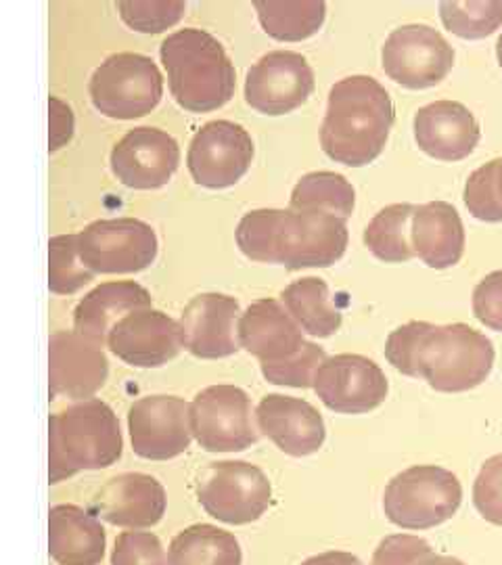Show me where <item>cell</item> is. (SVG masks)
<instances>
[{"label":"cell","mask_w":502,"mask_h":565,"mask_svg":"<svg viewBox=\"0 0 502 565\" xmlns=\"http://www.w3.org/2000/svg\"><path fill=\"white\" fill-rule=\"evenodd\" d=\"M417 565H464L461 559L457 557H450V555H436V553H429L425 555L421 562Z\"/></svg>","instance_id":"45"},{"label":"cell","mask_w":502,"mask_h":565,"mask_svg":"<svg viewBox=\"0 0 502 565\" xmlns=\"http://www.w3.org/2000/svg\"><path fill=\"white\" fill-rule=\"evenodd\" d=\"M84 264L97 275L139 273L158 256L156 231L139 218L95 221L78 233Z\"/></svg>","instance_id":"9"},{"label":"cell","mask_w":502,"mask_h":565,"mask_svg":"<svg viewBox=\"0 0 502 565\" xmlns=\"http://www.w3.org/2000/svg\"><path fill=\"white\" fill-rule=\"evenodd\" d=\"M49 289L72 296L93 281L95 273L84 264L78 235H57L49 242Z\"/></svg>","instance_id":"33"},{"label":"cell","mask_w":502,"mask_h":565,"mask_svg":"<svg viewBox=\"0 0 502 565\" xmlns=\"http://www.w3.org/2000/svg\"><path fill=\"white\" fill-rule=\"evenodd\" d=\"M103 345L76 331H55L49 340V390L53 398L90 401L107 382Z\"/></svg>","instance_id":"16"},{"label":"cell","mask_w":502,"mask_h":565,"mask_svg":"<svg viewBox=\"0 0 502 565\" xmlns=\"http://www.w3.org/2000/svg\"><path fill=\"white\" fill-rule=\"evenodd\" d=\"M348 247V226L343 218L327 212L282 210L275 237V264L287 270L338 263Z\"/></svg>","instance_id":"11"},{"label":"cell","mask_w":502,"mask_h":565,"mask_svg":"<svg viewBox=\"0 0 502 565\" xmlns=\"http://www.w3.org/2000/svg\"><path fill=\"white\" fill-rule=\"evenodd\" d=\"M494 356V345L478 329L429 323L419 352V377L436 392H469L488 380Z\"/></svg>","instance_id":"4"},{"label":"cell","mask_w":502,"mask_h":565,"mask_svg":"<svg viewBox=\"0 0 502 565\" xmlns=\"http://www.w3.org/2000/svg\"><path fill=\"white\" fill-rule=\"evenodd\" d=\"M494 170L496 160L483 163L464 184V205L483 223H502V205L494 189Z\"/></svg>","instance_id":"38"},{"label":"cell","mask_w":502,"mask_h":565,"mask_svg":"<svg viewBox=\"0 0 502 565\" xmlns=\"http://www.w3.org/2000/svg\"><path fill=\"white\" fill-rule=\"evenodd\" d=\"M494 189H496V198L502 205V158L496 160V170H494Z\"/></svg>","instance_id":"46"},{"label":"cell","mask_w":502,"mask_h":565,"mask_svg":"<svg viewBox=\"0 0 502 565\" xmlns=\"http://www.w3.org/2000/svg\"><path fill=\"white\" fill-rule=\"evenodd\" d=\"M109 350L132 366L156 369L177 359L184 348L181 323L156 308H142L114 327Z\"/></svg>","instance_id":"18"},{"label":"cell","mask_w":502,"mask_h":565,"mask_svg":"<svg viewBox=\"0 0 502 565\" xmlns=\"http://www.w3.org/2000/svg\"><path fill=\"white\" fill-rule=\"evenodd\" d=\"M181 149L172 135L160 128L139 126L128 130L111 151L116 179L130 189H160L174 177Z\"/></svg>","instance_id":"17"},{"label":"cell","mask_w":502,"mask_h":565,"mask_svg":"<svg viewBox=\"0 0 502 565\" xmlns=\"http://www.w3.org/2000/svg\"><path fill=\"white\" fill-rule=\"evenodd\" d=\"M301 565H364L356 555L352 553H345V551H327L321 555H314L306 562H301Z\"/></svg>","instance_id":"44"},{"label":"cell","mask_w":502,"mask_h":565,"mask_svg":"<svg viewBox=\"0 0 502 565\" xmlns=\"http://www.w3.org/2000/svg\"><path fill=\"white\" fill-rule=\"evenodd\" d=\"M282 210H254L237 226V245L249 260L275 264V237Z\"/></svg>","instance_id":"34"},{"label":"cell","mask_w":502,"mask_h":565,"mask_svg":"<svg viewBox=\"0 0 502 565\" xmlns=\"http://www.w3.org/2000/svg\"><path fill=\"white\" fill-rule=\"evenodd\" d=\"M121 20L137 32L158 34L172 28L184 15L186 4L177 2H120Z\"/></svg>","instance_id":"36"},{"label":"cell","mask_w":502,"mask_h":565,"mask_svg":"<svg viewBox=\"0 0 502 565\" xmlns=\"http://www.w3.org/2000/svg\"><path fill=\"white\" fill-rule=\"evenodd\" d=\"M193 438L207 452H239L258 443L249 396L237 385H210L191 403Z\"/></svg>","instance_id":"8"},{"label":"cell","mask_w":502,"mask_h":565,"mask_svg":"<svg viewBox=\"0 0 502 565\" xmlns=\"http://www.w3.org/2000/svg\"><path fill=\"white\" fill-rule=\"evenodd\" d=\"M165 505V490L153 476L121 473L95 494L93 511L107 524L147 530L160 524Z\"/></svg>","instance_id":"20"},{"label":"cell","mask_w":502,"mask_h":565,"mask_svg":"<svg viewBox=\"0 0 502 565\" xmlns=\"http://www.w3.org/2000/svg\"><path fill=\"white\" fill-rule=\"evenodd\" d=\"M258 429L289 457H308L324 445L321 413L306 401L268 394L256 408Z\"/></svg>","instance_id":"21"},{"label":"cell","mask_w":502,"mask_h":565,"mask_svg":"<svg viewBox=\"0 0 502 565\" xmlns=\"http://www.w3.org/2000/svg\"><path fill=\"white\" fill-rule=\"evenodd\" d=\"M49 105H51V151H57L74 135V114L57 97H51Z\"/></svg>","instance_id":"43"},{"label":"cell","mask_w":502,"mask_h":565,"mask_svg":"<svg viewBox=\"0 0 502 565\" xmlns=\"http://www.w3.org/2000/svg\"><path fill=\"white\" fill-rule=\"evenodd\" d=\"M197 499L205 513L222 524L258 522L273 501V486L256 465L210 463L197 478Z\"/></svg>","instance_id":"7"},{"label":"cell","mask_w":502,"mask_h":565,"mask_svg":"<svg viewBox=\"0 0 502 565\" xmlns=\"http://www.w3.org/2000/svg\"><path fill=\"white\" fill-rule=\"evenodd\" d=\"M480 124L459 102H434L415 116V141L427 156L442 162H459L480 142Z\"/></svg>","instance_id":"22"},{"label":"cell","mask_w":502,"mask_h":565,"mask_svg":"<svg viewBox=\"0 0 502 565\" xmlns=\"http://www.w3.org/2000/svg\"><path fill=\"white\" fill-rule=\"evenodd\" d=\"M473 315L488 329L502 331V270L485 275L473 289Z\"/></svg>","instance_id":"42"},{"label":"cell","mask_w":502,"mask_h":565,"mask_svg":"<svg viewBox=\"0 0 502 565\" xmlns=\"http://www.w3.org/2000/svg\"><path fill=\"white\" fill-rule=\"evenodd\" d=\"M383 70L410 90L431 88L450 74L455 49L429 25L410 23L394 30L382 51Z\"/></svg>","instance_id":"10"},{"label":"cell","mask_w":502,"mask_h":565,"mask_svg":"<svg viewBox=\"0 0 502 565\" xmlns=\"http://www.w3.org/2000/svg\"><path fill=\"white\" fill-rule=\"evenodd\" d=\"M327 359L329 356L321 345L306 342L298 354L285 359L281 363L261 364V375L275 385L314 387V377Z\"/></svg>","instance_id":"35"},{"label":"cell","mask_w":502,"mask_h":565,"mask_svg":"<svg viewBox=\"0 0 502 565\" xmlns=\"http://www.w3.org/2000/svg\"><path fill=\"white\" fill-rule=\"evenodd\" d=\"M239 343L261 364L281 363L303 348V329L296 323L289 310L273 298H264L247 306L239 317Z\"/></svg>","instance_id":"23"},{"label":"cell","mask_w":502,"mask_h":565,"mask_svg":"<svg viewBox=\"0 0 502 565\" xmlns=\"http://www.w3.org/2000/svg\"><path fill=\"white\" fill-rule=\"evenodd\" d=\"M254 160L249 132L228 120L203 124L189 145L186 166L193 181L207 189H226L242 181Z\"/></svg>","instance_id":"12"},{"label":"cell","mask_w":502,"mask_h":565,"mask_svg":"<svg viewBox=\"0 0 502 565\" xmlns=\"http://www.w3.org/2000/svg\"><path fill=\"white\" fill-rule=\"evenodd\" d=\"M314 392L335 413L362 415L385 403L389 385L375 361L362 354H335L321 364Z\"/></svg>","instance_id":"14"},{"label":"cell","mask_w":502,"mask_h":565,"mask_svg":"<svg viewBox=\"0 0 502 565\" xmlns=\"http://www.w3.org/2000/svg\"><path fill=\"white\" fill-rule=\"evenodd\" d=\"M314 72L296 51H270L254 63L245 78V102L266 116H285L308 102Z\"/></svg>","instance_id":"13"},{"label":"cell","mask_w":502,"mask_h":565,"mask_svg":"<svg viewBox=\"0 0 502 565\" xmlns=\"http://www.w3.org/2000/svg\"><path fill=\"white\" fill-rule=\"evenodd\" d=\"M160 57L170 90L186 111L205 114L235 95V67L212 34L184 28L161 42Z\"/></svg>","instance_id":"2"},{"label":"cell","mask_w":502,"mask_h":565,"mask_svg":"<svg viewBox=\"0 0 502 565\" xmlns=\"http://www.w3.org/2000/svg\"><path fill=\"white\" fill-rule=\"evenodd\" d=\"M496 57H499V65L502 67V34L499 44H496Z\"/></svg>","instance_id":"47"},{"label":"cell","mask_w":502,"mask_h":565,"mask_svg":"<svg viewBox=\"0 0 502 565\" xmlns=\"http://www.w3.org/2000/svg\"><path fill=\"white\" fill-rule=\"evenodd\" d=\"M170 565H242L235 534L218 525L195 524L177 534L168 548Z\"/></svg>","instance_id":"28"},{"label":"cell","mask_w":502,"mask_h":565,"mask_svg":"<svg viewBox=\"0 0 502 565\" xmlns=\"http://www.w3.org/2000/svg\"><path fill=\"white\" fill-rule=\"evenodd\" d=\"M149 291L135 281L103 282L74 310V331L90 342L105 345L114 327L130 312L151 308Z\"/></svg>","instance_id":"24"},{"label":"cell","mask_w":502,"mask_h":565,"mask_svg":"<svg viewBox=\"0 0 502 565\" xmlns=\"http://www.w3.org/2000/svg\"><path fill=\"white\" fill-rule=\"evenodd\" d=\"M289 205L296 212H327L348 221L356 205V191L338 172H310L293 186Z\"/></svg>","instance_id":"30"},{"label":"cell","mask_w":502,"mask_h":565,"mask_svg":"<svg viewBox=\"0 0 502 565\" xmlns=\"http://www.w3.org/2000/svg\"><path fill=\"white\" fill-rule=\"evenodd\" d=\"M105 545V530L97 515L76 505L49 511V553L57 564L99 565Z\"/></svg>","instance_id":"26"},{"label":"cell","mask_w":502,"mask_h":565,"mask_svg":"<svg viewBox=\"0 0 502 565\" xmlns=\"http://www.w3.org/2000/svg\"><path fill=\"white\" fill-rule=\"evenodd\" d=\"M413 203H394L364 228V245L383 263H406L415 256L413 242H408V223L415 216Z\"/></svg>","instance_id":"31"},{"label":"cell","mask_w":502,"mask_h":565,"mask_svg":"<svg viewBox=\"0 0 502 565\" xmlns=\"http://www.w3.org/2000/svg\"><path fill=\"white\" fill-rule=\"evenodd\" d=\"M128 431L135 452L142 459H174L191 446V404L163 394L141 398L128 411Z\"/></svg>","instance_id":"15"},{"label":"cell","mask_w":502,"mask_h":565,"mask_svg":"<svg viewBox=\"0 0 502 565\" xmlns=\"http://www.w3.org/2000/svg\"><path fill=\"white\" fill-rule=\"evenodd\" d=\"M281 300L296 323L312 338H331L342 327V310L331 300L329 285L319 277L287 285Z\"/></svg>","instance_id":"27"},{"label":"cell","mask_w":502,"mask_h":565,"mask_svg":"<svg viewBox=\"0 0 502 565\" xmlns=\"http://www.w3.org/2000/svg\"><path fill=\"white\" fill-rule=\"evenodd\" d=\"M473 505L485 522L502 525V455L482 465L473 484Z\"/></svg>","instance_id":"40"},{"label":"cell","mask_w":502,"mask_h":565,"mask_svg":"<svg viewBox=\"0 0 502 565\" xmlns=\"http://www.w3.org/2000/svg\"><path fill=\"white\" fill-rule=\"evenodd\" d=\"M111 565H170V557L153 532L128 530L116 539Z\"/></svg>","instance_id":"39"},{"label":"cell","mask_w":502,"mask_h":565,"mask_svg":"<svg viewBox=\"0 0 502 565\" xmlns=\"http://www.w3.org/2000/svg\"><path fill=\"white\" fill-rule=\"evenodd\" d=\"M446 30L464 41H480L502 25V0H446L440 4Z\"/></svg>","instance_id":"32"},{"label":"cell","mask_w":502,"mask_h":565,"mask_svg":"<svg viewBox=\"0 0 502 565\" xmlns=\"http://www.w3.org/2000/svg\"><path fill=\"white\" fill-rule=\"evenodd\" d=\"M88 90L103 116L135 120L158 107L163 95V81L151 57L116 53L95 70Z\"/></svg>","instance_id":"6"},{"label":"cell","mask_w":502,"mask_h":565,"mask_svg":"<svg viewBox=\"0 0 502 565\" xmlns=\"http://www.w3.org/2000/svg\"><path fill=\"white\" fill-rule=\"evenodd\" d=\"M410 239L415 256L429 268L444 270L459 263L464 252V226L455 205L423 203L415 210Z\"/></svg>","instance_id":"25"},{"label":"cell","mask_w":502,"mask_h":565,"mask_svg":"<svg viewBox=\"0 0 502 565\" xmlns=\"http://www.w3.org/2000/svg\"><path fill=\"white\" fill-rule=\"evenodd\" d=\"M256 11L268 36L282 42H300L321 30L327 4L321 0H260L256 2Z\"/></svg>","instance_id":"29"},{"label":"cell","mask_w":502,"mask_h":565,"mask_svg":"<svg viewBox=\"0 0 502 565\" xmlns=\"http://www.w3.org/2000/svg\"><path fill=\"white\" fill-rule=\"evenodd\" d=\"M396 114L389 93L371 76H350L333 84L321 126L322 151L350 168L382 156Z\"/></svg>","instance_id":"1"},{"label":"cell","mask_w":502,"mask_h":565,"mask_svg":"<svg viewBox=\"0 0 502 565\" xmlns=\"http://www.w3.org/2000/svg\"><path fill=\"white\" fill-rule=\"evenodd\" d=\"M462 501L459 478L438 465L404 469L385 488V518L402 530H429L455 518Z\"/></svg>","instance_id":"5"},{"label":"cell","mask_w":502,"mask_h":565,"mask_svg":"<svg viewBox=\"0 0 502 565\" xmlns=\"http://www.w3.org/2000/svg\"><path fill=\"white\" fill-rule=\"evenodd\" d=\"M429 553H434L431 545L419 536L392 534L375 548L371 565H417Z\"/></svg>","instance_id":"41"},{"label":"cell","mask_w":502,"mask_h":565,"mask_svg":"<svg viewBox=\"0 0 502 565\" xmlns=\"http://www.w3.org/2000/svg\"><path fill=\"white\" fill-rule=\"evenodd\" d=\"M427 329L429 323L425 321H410L389 333L385 342V359L402 375L419 377V352Z\"/></svg>","instance_id":"37"},{"label":"cell","mask_w":502,"mask_h":565,"mask_svg":"<svg viewBox=\"0 0 502 565\" xmlns=\"http://www.w3.org/2000/svg\"><path fill=\"white\" fill-rule=\"evenodd\" d=\"M239 302L224 294H201L181 315L184 348L205 361L233 356L239 343Z\"/></svg>","instance_id":"19"},{"label":"cell","mask_w":502,"mask_h":565,"mask_svg":"<svg viewBox=\"0 0 502 565\" xmlns=\"http://www.w3.org/2000/svg\"><path fill=\"white\" fill-rule=\"evenodd\" d=\"M51 484L81 473L111 467L121 457L120 422L99 398L67 406L49 419Z\"/></svg>","instance_id":"3"}]
</instances>
